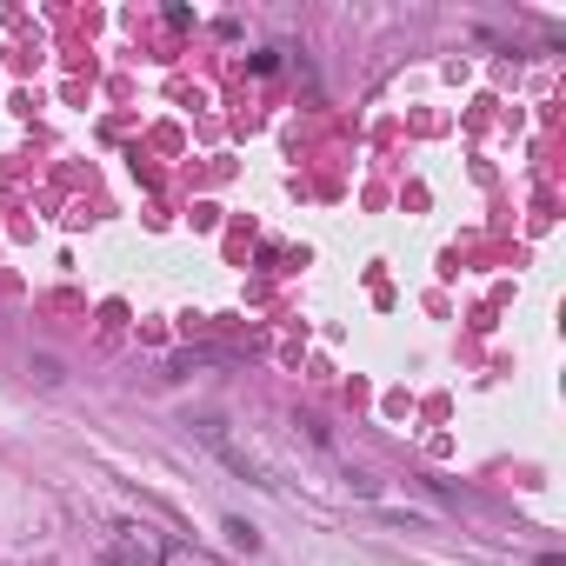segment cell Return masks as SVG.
Listing matches in <instances>:
<instances>
[{
    "mask_svg": "<svg viewBox=\"0 0 566 566\" xmlns=\"http://www.w3.org/2000/svg\"><path fill=\"white\" fill-rule=\"evenodd\" d=\"M160 566H220L207 546H187V539H174V546H160Z\"/></svg>",
    "mask_w": 566,
    "mask_h": 566,
    "instance_id": "cell-1",
    "label": "cell"
},
{
    "mask_svg": "<svg viewBox=\"0 0 566 566\" xmlns=\"http://www.w3.org/2000/svg\"><path fill=\"white\" fill-rule=\"evenodd\" d=\"M101 559H107V566H160V559H154V553H140L134 539H114V546H107Z\"/></svg>",
    "mask_w": 566,
    "mask_h": 566,
    "instance_id": "cell-2",
    "label": "cell"
}]
</instances>
